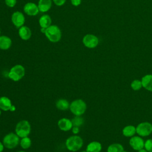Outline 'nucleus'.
I'll return each instance as SVG.
<instances>
[{
  "label": "nucleus",
  "instance_id": "nucleus-4",
  "mask_svg": "<svg viewBox=\"0 0 152 152\" xmlns=\"http://www.w3.org/2000/svg\"><path fill=\"white\" fill-rule=\"evenodd\" d=\"M45 34L47 39L52 43L59 42L62 36V33L59 27L56 25H51L46 29Z\"/></svg>",
  "mask_w": 152,
  "mask_h": 152
},
{
  "label": "nucleus",
  "instance_id": "nucleus-28",
  "mask_svg": "<svg viewBox=\"0 0 152 152\" xmlns=\"http://www.w3.org/2000/svg\"><path fill=\"white\" fill-rule=\"evenodd\" d=\"M54 4L57 6H62L66 0H52Z\"/></svg>",
  "mask_w": 152,
  "mask_h": 152
},
{
  "label": "nucleus",
  "instance_id": "nucleus-30",
  "mask_svg": "<svg viewBox=\"0 0 152 152\" xmlns=\"http://www.w3.org/2000/svg\"><path fill=\"white\" fill-rule=\"evenodd\" d=\"M71 131H72V132L74 134V135H77V134L79 133L80 132V128L78 126H72V129H71Z\"/></svg>",
  "mask_w": 152,
  "mask_h": 152
},
{
  "label": "nucleus",
  "instance_id": "nucleus-3",
  "mask_svg": "<svg viewBox=\"0 0 152 152\" xmlns=\"http://www.w3.org/2000/svg\"><path fill=\"white\" fill-rule=\"evenodd\" d=\"M87 109V104L86 102L80 99L73 100L69 105V110L75 116H81Z\"/></svg>",
  "mask_w": 152,
  "mask_h": 152
},
{
  "label": "nucleus",
  "instance_id": "nucleus-18",
  "mask_svg": "<svg viewBox=\"0 0 152 152\" xmlns=\"http://www.w3.org/2000/svg\"><path fill=\"white\" fill-rule=\"evenodd\" d=\"M102 146L100 142L98 141L90 142L86 147L87 152H100Z\"/></svg>",
  "mask_w": 152,
  "mask_h": 152
},
{
  "label": "nucleus",
  "instance_id": "nucleus-17",
  "mask_svg": "<svg viewBox=\"0 0 152 152\" xmlns=\"http://www.w3.org/2000/svg\"><path fill=\"white\" fill-rule=\"evenodd\" d=\"M142 87L148 91H152V75L147 74L144 75L141 79Z\"/></svg>",
  "mask_w": 152,
  "mask_h": 152
},
{
  "label": "nucleus",
  "instance_id": "nucleus-38",
  "mask_svg": "<svg viewBox=\"0 0 152 152\" xmlns=\"http://www.w3.org/2000/svg\"><path fill=\"white\" fill-rule=\"evenodd\" d=\"M122 152H127V151H124V150Z\"/></svg>",
  "mask_w": 152,
  "mask_h": 152
},
{
  "label": "nucleus",
  "instance_id": "nucleus-14",
  "mask_svg": "<svg viewBox=\"0 0 152 152\" xmlns=\"http://www.w3.org/2000/svg\"><path fill=\"white\" fill-rule=\"evenodd\" d=\"M12 105L11 99L7 96L0 97V109L3 111L10 110Z\"/></svg>",
  "mask_w": 152,
  "mask_h": 152
},
{
  "label": "nucleus",
  "instance_id": "nucleus-29",
  "mask_svg": "<svg viewBox=\"0 0 152 152\" xmlns=\"http://www.w3.org/2000/svg\"><path fill=\"white\" fill-rule=\"evenodd\" d=\"M71 2L73 6L77 7L81 4V0H71Z\"/></svg>",
  "mask_w": 152,
  "mask_h": 152
},
{
  "label": "nucleus",
  "instance_id": "nucleus-10",
  "mask_svg": "<svg viewBox=\"0 0 152 152\" xmlns=\"http://www.w3.org/2000/svg\"><path fill=\"white\" fill-rule=\"evenodd\" d=\"M24 12L30 16H35L39 12V10L37 5L33 2H27L26 3L23 8Z\"/></svg>",
  "mask_w": 152,
  "mask_h": 152
},
{
  "label": "nucleus",
  "instance_id": "nucleus-21",
  "mask_svg": "<svg viewBox=\"0 0 152 152\" xmlns=\"http://www.w3.org/2000/svg\"><path fill=\"white\" fill-rule=\"evenodd\" d=\"M136 133V128L132 125H128L122 129V134L125 137H132Z\"/></svg>",
  "mask_w": 152,
  "mask_h": 152
},
{
  "label": "nucleus",
  "instance_id": "nucleus-34",
  "mask_svg": "<svg viewBox=\"0 0 152 152\" xmlns=\"http://www.w3.org/2000/svg\"><path fill=\"white\" fill-rule=\"evenodd\" d=\"M138 152H148L145 149H143V148H142V149H141V150H138Z\"/></svg>",
  "mask_w": 152,
  "mask_h": 152
},
{
  "label": "nucleus",
  "instance_id": "nucleus-39",
  "mask_svg": "<svg viewBox=\"0 0 152 152\" xmlns=\"http://www.w3.org/2000/svg\"><path fill=\"white\" fill-rule=\"evenodd\" d=\"M1 28H0V36H1Z\"/></svg>",
  "mask_w": 152,
  "mask_h": 152
},
{
  "label": "nucleus",
  "instance_id": "nucleus-37",
  "mask_svg": "<svg viewBox=\"0 0 152 152\" xmlns=\"http://www.w3.org/2000/svg\"><path fill=\"white\" fill-rule=\"evenodd\" d=\"M1 110H2L0 109V115H1Z\"/></svg>",
  "mask_w": 152,
  "mask_h": 152
},
{
  "label": "nucleus",
  "instance_id": "nucleus-8",
  "mask_svg": "<svg viewBox=\"0 0 152 152\" xmlns=\"http://www.w3.org/2000/svg\"><path fill=\"white\" fill-rule=\"evenodd\" d=\"M83 43L86 47L93 49L97 46L99 40L96 36L91 34H87L84 36L83 39Z\"/></svg>",
  "mask_w": 152,
  "mask_h": 152
},
{
  "label": "nucleus",
  "instance_id": "nucleus-2",
  "mask_svg": "<svg viewBox=\"0 0 152 152\" xmlns=\"http://www.w3.org/2000/svg\"><path fill=\"white\" fill-rule=\"evenodd\" d=\"M31 128L30 122L27 120H21L15 125V133L20 137H28L31 132Z\"/></svg>",
  "mask_w": 152,
  "mask_h": 152
},
{
  "label": "nucleus",
  "instance_id": "nucleus-5",
  "mask_svg": "<svg viewBox=\"0 0 152 152\" xmlns=\"http://www.w3.org/2000/svg\"><path fill=\"white\" fill-rule=\"evenodd\" d=\"M25 73L26 70L24 67L20 64H17L10 69L8 76L13 81H18L24 77Z\"/></svg>",
  "mask_w": 152,
  "mask_h": 152
},
{
  "label": "nucleus",
  "instance_id": "nucleus-7",
  "mask_svg": "<svg viewBox=\"0 0 152 152\" xmlns=\"http://www.w3.org/2000/svg\"><path fill=\"white\" fill-rule=\"evenodd\" d=\"M136 132L141 137H147L152 132V124L148 122L139 124L136 127Z\"/></svg>",
  "mask_w": 152,
  "mask_h": 152
},
{
  "label": "nucleus",
  "instance_id": "nucleus-20",
  "mask_svg": "<svg viewBox=\"0 0 152 152\" xmlns=\"http://www.w3.org/2000/svg\"><path fill=\"white\" fill-rule=\"evenodd\" d=\"M56 107L60 110H66L69 109L70 103L65 99H59L56 102Z\"/></svg>",
  "mask_w": 152,
  "mask_h": 152
},
{
  "label": "nucleus",
  "instance_id": "nucleus-1",
  "mask_svg": "<svg viewBox=\"0 0 152 152\" xmlns=\"http://www.w3.org/2000/svg\"><path fill=\"white\" fill-rule=\"evenodd\" d=\"M83 140L78 135H74L68 137L65 141V146L68 150L75 152L81 148L83 145Z\"/></svg>",
  "mask_w": 152,
  "mask_h": 152
},
{
  "label": "nucleus",
  "instance_id": "nucleus-24",
  "mask_svg": "<svg viewBox=\"0 0 152 152\" xmlns=\"http://www.w3.org/2000/svg\"><path fill=\"white\" fill-rule=\"evenodd\" d=\"M74 126L80 127L84 124V119L81 116H75L71 120Z\"/></svg>",
  "mask_w": 152,
  "mask_h": 152
},
{
  "label": "nucleus",
  "instance_id": "nucleus-35",
  "mask_svg": "<svg viewBox=\"0 0 152 152\" xmlns=\"http://www.w3.org/2000/svg\"><path fill=\"white\" fill-rule=\"evenodd\" d=\"M18 152H27V151H19Z\"/></svg>",
  "mask_w": 152,
  "mask_h": 152
},
{
  "label": "nucleus",
  "instance_id": "nucleus-19",
  "mask_svg": "<svg viewBox=\"0 0 152 152\" xmlns=\"http://www.w3.org/2000/svg\"><path fill=\"white\" fill-rule=\"evenodd\" d=\"M39 23L41 28H47L50 26H51V23H52L51 17L48 14H44L40 17L39 20Z\"/></svg>",
  "mask_w": 152,
  "mask_h": 152
},
{
  "label": "nucleus",
  "instance_id": "nucleus-26",
  "mask_svg": "<svg viewBox=\"0 0 152 152\" xmlns=\"http://www.w3.org/2000/svg\"><path fill=\"white\" fill-rule=\"evenodd\" d=\"M144 147L148 152H152V139H148L144 142Z\"/></svg>",
  "mask_w": 152,
  "mask_h": 152
},
{
  "label": "nucleus",
  "instance_id": "nucleus-6",
  "mask_svg": "<svg viewBox=\"0 0 152 152\" xmlns=\"http://www.w3.org/2000/svg\"><path fill=\"white\" fill-rule=\"evenodd\" d=\"M20 137L15 133L10 132L4 136L2 142L5 148L12 149L18 146L20 144Z\"/></svg>",
  "mask_w": 152,
  "mask_h": 152
},
{
  "label": "nucleus",
  "instance_id": "nucleus-31",
  "mask_svg": "<svg viewBox=\"0 0 152 152\" xmlns=\"http://www.w3.org/2000/svg\"><path fill=\"white\" fill-rule=\"evenodd\" d=\"M4 144L2 142H1L0 141V152H2L4 151Z\"/></svg>",
  "mask_w": 152,
  "mask_h": 152
},
{
  "label": "nucleus",
  "instance_id": "nucleus-13",
  "mask_svg": "<svg viewBox=\"0 0 152 152\" xmlns=\"http://www.w3.org/2000/svg\"><path fill=\"white\" fill-rule=\"evenodd\" d=\"M18 34L22 40H28L31 38V31L28 27L23 26L18 28Z\"/></svg>",
  "mask_w": 152,
  "mask_h": 152
},
{
  "label": "nucleus",
  "instance_id": "nucleus-32",
  "mask_svg": "<svg viewBox=\"0 0 152 152\" xmlns=\"http://www.w3.org/2000/svg\"><path fill=\"white\" fill-rule=\"evenodd\" d=\"M16 110V107H15V106L14 105V104H12V106H11V108H10V111H11V112H14L15 110Z\"/></svg>",
  "mask_w": 152,
  "mask_h": 152
},
{
  "label": "nucleus",
  "instance_id": "nucleus-12",
  "mask_svg": "<svg viewBox=\"0 0 152 152\" xmlns=\"http://www.w3.org/2000/svg\"><path fill=\"white\" fill-rule=\"evenodd\" d=\"M58 126L62 131H68L71 130L73 125L71 120L68 118H62L58 121Z\"/></svg>",
  "mask_w": 152,
  "mask_h": 152
},
{
  "label": "nucleus",
  "instance_id": "nucleus-33",
  "mask_svg": "<svg viewBox=\"0 0 152 152\" xmlns=\"http://www.w3.org/2000/svg\"><path fill=\"white\" fill-rule=\"evenodd\" d=\"M46 28H40V31H41L42 33H44V34H45V31H46Z\"/></svg>",
  "mask_w": 152,
  "mask_h": 152
},
{
  "label": "nucleus",
  "instance_id": "nucleus-27",
  "mask_svg": "<svg viewBox=\"0 0 152 152\" xmlns=\"http://www.w3.org/2000/svg\"><path fill=\"white\" fill-rule=\"evenodd\" d=\"M5 3L7 6L10 8H12L16 5L17 0H5Z\"/></svg>",
  "mask_w": 152,
  "mask_h": 152
},
{
  "label": "nucleus",
  "instance_id": "nucleus-9",
  "mask_svg": "<svg viewBox=\"0 0 152 152\" xmlns=\"http://www.w3.org/2000/svg\"><path fill=\"white\" fill-rule=\"evenodd\" d=\"M11 21L15 27L19 28L24 26L25 23V17L21 12L15 11L11 15Z\"/></svg>",
  "mask_w": 152,
  "mask_h": 152
},
{
  "label": "nucleus",
  "instance_id": "nucleus-23",
  "mask_svg": "<svg viewBox=\"0 0 152 152\" xmlns=\"http://www.w3.org/2000/svg\"><path fill=\"white\" fill-rule=\"evenodd\" d=\"M20 147L24 150L29 148L31 145V140L30 138L28 137H26L21 138V139L20 141Z\"/></svg>",
  "mask_w": 152,
  "mask_h": 152
},
{
  "label": "nucleus",
  "instance_id": "nucleus-36",
  "mask_svg": "<svg viewBox=\"0 0 152 152\" xmlns=\"http://www.w3.org/2000/svg\"><path fill=\"white\" fill-rule=\"evenodd\" d=\"M80 152H87V151H86V150H85V151H80Z\"/></svg>",
  "mask_w": 152,
  "mask_h": 152
},
{
  "label": "nucleus",
  "instance_id": "nucleus-22",
  "mask_svg": "<svg viewBox=\"0 0 152 152\" xmlns=\"http://www.w3.org/2000/svg\"><path fill=\"white\" fill-rule=\"evenodd\" d=\"M123 151L124 147L119 143L112 144L107 149V152H122Z\"/></svg>",
  "mask_w": 152,
  "mask_h": 152
},
{
  "label": "nucleus",
  "instance_id": "nucleus-15",
  "mask_svg": "<svg viewBox=\"0 0 152 152\" xmlns=\"http://www.w3.org/2000/svg\"><path fill=\"white\" fill-rule=\"evenodd\" d=\"M12 45V40L7 36H0V49L8 50Z\"/></svg>",
  "mask_w": 152,
  "mask_h": 152
},
{
  "label": "nucleus",
  "instance_id": "nucleus-16",
  "mask_svg": "<svg viewBox=\"0 0 152 152\" xmlns=\"http://www.w3.org/2000/svg\"><path fill=\"white\" fill-rule=\"evenodd\" d=\"M52 4V0H39L38 2V8L39 10V11L42 12H46L48 11Z\"/></svg>",
  "mask_w": 152,
  "mask_h": 152
},
{
  "label": "nucleus",
  "instance_id": "nucleus-25",
  "mask_svg": "<svg viewBox=\"0 0 152 152\" xmlns=\"http://www.w3.org/2000/svg\"><path fill=\"white\" fill-rule=\"evenodd\" d=\"M131 87L132 89L135 91L140 90L141 88V87H142L141 81L138 80H134L133 81H132V83L131 84Z\"/></svg>",
  "mask_w": 152,
  "mask_h": 152
},
{
  "label": "nucleus",
  "instance_id": "nucleus-11",
  "mask_svg": "<svg viewBox=\"0 0 152 152\" xmlns=\"http://www.w3.org/2000/svg\"><path fill=\"white\" fill-rule=\"evenodd\" d=\"M131 147L135 150H140L144 147V140L140 137L133 136L129 140Z\"/></svg>",
  "mask_w": 152,
  "mask_h": 152
}]
</instances>
